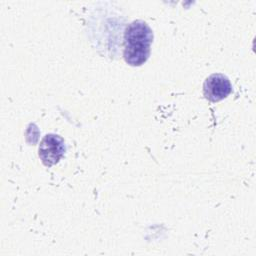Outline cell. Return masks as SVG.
Listing matches in <instances>:
<instances>
[{"mask_svg": "<svg viewBox=\"0 0 256 256\" xmlns=\"http://www.w3.org/2000/svg\"><path fill=\"white\" fill-rule=\"evenodd\" d=\"M153 31L143 20L131 22L124 31L123 57L130 66H141L150 56Z\"/></svg>", "mask_w": 256, "mask_h": 256, "instance_id": "1", "label": "cell"}, {"mask_svg": "<svg viewBox=\"0 0 256 256\" xmlns=\"http://www.w3.org/2000/svg\"><path fill=\"white\" fill-rule=\"evenodd\" d=\"M65 150V142L62 137L56 134H47L41 140L38 152L42 163L46 167H50L59 162Z\"/></svg>", "mask_w": 256, "mask_h": 256, "instance_id": "2", "label": "cell"}, {"mask_svg": "<svg viewBox=\"0 0 256 256\" xmlns=\"http://www.w3.org/2000/svg\"><path fill=\"white\" fill-rule=\"evenodd\" d=\"M232 92V85L228 77L221 73L211 74L203 84V94L210 102H218Z\"/></svg>", "mask_w": 256, "mask_h": 256, "instance_id": "3", "label": "cell"}]
</instances>
